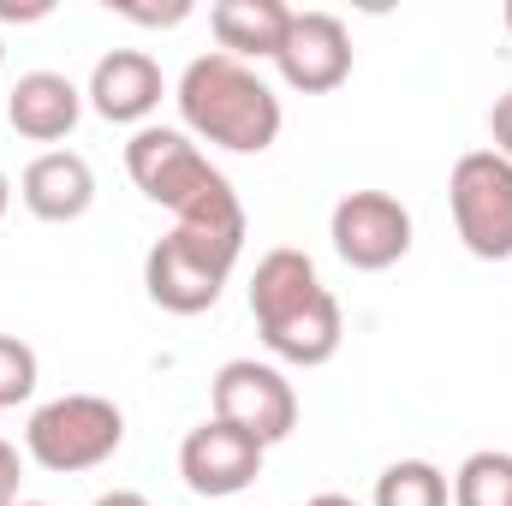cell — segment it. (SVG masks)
I'll use <instances>...</instances> for the list:
<instances>
[{"instance_id":"obj_1","label":"cell","mask_w":512,"mask_h":506,"mask_svg":"<svg viewBox=\"0 0 512 506\" xmlns=\"http://www.w3.org/2000/svg\"><path fill=\"white\" fill-rule=\"evenodd\" d=\"M126 173H131V185H137L155 209L173 215V227H191V233H209V239L245 245L251 221H245V203H239L233 179L197 149V137H191L185 126L131 131Z\"/></svg>"},{"instance_id":"obj_2","label":"cell","mask_w":512,"mask_h":506,"mask_svg":"<svg viewBox=\"0 0 512 506\" xmlns=\"http://www.w3.org/2000/svg\"><path fill=\"white\" fill-rule=\"evenodd\" d=\"M251 316L262 346L292 364V370H322L340 340H346V316H340V298L322 286L316 262L292 245L268 251L251 274Z\"/></svg>"},{"instance_id":"obj_3","label":"cell","mask_w":512,"mask_h":506,"mask_svg":"<svg viewBox=\"0 0 512 506\" xmlns=\"http://www.w3.org/2000/svg\"><path fill=\"white\" fill-rule=\"evenodd\" d=\"M173 102H179V120H185V131L197 143H215V149H233V155L274 149V137L286 126L280 96L268 90V78L256 66H245V60L221 54V48L197 54L179 72Z\"/></svg>"},{"instance_id":"obj_4","label":"cell","mask_w":512,"mask_h":506,"mask_svg":"<svg viewBox=\"0 0 512 506\" xmlns=\"http://www.w3.org/2000/svg\"><path fill=\"white\" fill-rule=\"evenodd\" d=\"M120 447H126V411L102 393H60V399L36 405L24 423V453L54 477L96 471Z\"/></svg>"},{"instance_id":"obj_5","label":"cell","mask_w":512,"mask_h":506,"mask_svg":"<svg viewBox=\"0 0 512 506\" xmlns=\"http://www.w3.org/2000/svg\"><path fill=\"white\" fill-rule=\"evenodd\" d=\"M245 245H227V239H209V233H191V227H173L167 239H155L143 256V292L149 304H161L167 316H203L221 304L233 268H239Z\"/></svg>"},{"instance_id":"obj_6","label":"cell","mask_w":512,"mask_h":506,"mask_svg":"<svg viewBox=\"0 0 512 506\" xmlns=\"http://www.w3.org/2000/svg\"><path fill=\"white\" fill-rule=\"evenodd\" d=\"M447 203L465 251L477 262H507L512 256V161L495 149H471L447 173Z\"/></svg>"},{"instance_id":"obj_7","label":"cell","mask_w":512,"mask_h":506,"mask_svg":"<svg viewBox=\"0 0 512 506\" xmlns=\"http://www.w3.org/2000/svg\"><path fill=\"white\" fill-rule=\"evenodd\" d=\"M209 399H215L221 423L245 429L262 447H274V441H286L298 429V393H292L286 370H274V364H256V358L221 364L215 381H209Z\"/></svg>"},{"instance_id":"obj_8","label":"cell","mask_w":512,"mask_h":506,"mask_svg":"<svg viewBox=\"0 0 512 506\" xmlns=\"http://www.w3.org/2000/svg\"><path fill=\"white\" fill-rule=\"evenodd\" d=\"M328 239L346 268L382 274L411 251V209L393 191H346L328 215Z\"/></svg>"},{"instance_id":"obj_9","label":"cell","mask_w":512,"mask_h":506,"mask_svg":"<svg viewBox=\"0 0 512 506\" xmlns=\"http://www.w3.org/2000/svg\"><path fill=\"white\" fill-rule=\"evenodd\" d=\"M262 459H268V447L251 441L245 429L221 423V417L197 423V429L179 441V477H185V489L203 495V501H233V495H245L256 477H262Z\"/></svg>"},{"instance_id":"obj_10","label":"cell","mask_w":512,"mask_h":506,"mask_svg":"<svg viewBox=\"0 0 512 506\" xmlns=\"http://www.w3.org/2000/svg\"><path fill=\"white\" fill-rule=\"evenodd\" d=\"M286 90L298 96H328L352 78V30L334 18V12H292L286 24V42L274 54Z\"/></svg>"},{"instance_id":"obj_11","label":"cell","mask_w":512,"mask_h":506,"mask_svg":"<svg viewBox=\"0 0 512 506\" xmlns=\"http://www.w3.org/2000/svg\"><path fill=\"white\" fill-rule=\"evenodd\" d=\"M90 108L108 120V126H149V114L161 108V96H167V78H161V66H155V54H143V48H108L102 60H96V72H90Z\"/></svg>"},{"instance_id":"obj_12","label":"cell","mask_w":512,"mask_h":506,"mask_svg":"<svg viewBox=\"0 0 512 506\" xmlns=\"http://www.w3.org/2000/svg\"><path fill=\"white\" fill-rule=\"evenodd\" d=\"M18 197L36 221L48 227H66V221H84L90 203H96V167L78 155V149H42L24 179H18Z\"/></svg>"},{"instance_id":"obj_13","label":"cell","mask_w":512,"mask_h":506,"mask_svg":"<svg viewBox=\"0 0 512 506\" xmlns=\"http://www.w3.org/2000/svg\"><path fill=\"white\" fill-rule=\"evenodd\" d=\"M6 120H12L18 137H30V143H60V137H72L78 120H84V90H78L66 72L36 66V72H24V78L12 84Z\"/></svg>"},{"instance_id":"obj_14","label":"cell","mask_w":512,"mask_h":506,"mask_svg":"<svg viewBox=\"0 0 512 506\" xmlns=\"http://www.w3.org/2000/svg\"><path fill=\"white\" fill-rule=\"evenodd\" d=\"M286 24H292V6L286 0H221V6H209V30H215L221 54H233L245 66L280 54Z\"/></svg>"},{"instance_id":"obj_15","label":"cell","mask_w":512,"mask_h":506,"mask_svg":"<svg viewBox=\"0 0 512 506\" xmlns=\"http://www.w3.org/2000/svg\"><path fill=\"white\" fill-rule=\"evenodd\" d=\"M370 506H453V483L429 459H393L376 477V501Z\"/></svg>"},{"instance_id":"obj_16","label":"cell","mask_w":512,"mask_h":506,"mask_svg":"<svg viewBox=\"0 0 512 506\" xmlns=\"http://www.w3.org/2000/svg\"><path fill=\"white\" fill-rule=\"evenodd\" d=\"M453 506H512V453L483 447L453 471Z\"/></svg>"},{"instance_id":"obj_17","label":"cell","mask_w":512,"mask_h":506,"mask_svg":"<svg viewBox=\"0 0 512 506\" xmlns=\"http://www.w3.org/2000/svg\"><path fill=\"white\" fill-rule=\"evenodd\" d=\"M36 381H42V364H36V352H30L18 334H0V411L24 405V399L36 393Z\"/></svg>"},{"instance_id":"obj_18","label":"cell","mask_w":512,"mask_h":506,"mask_svg":"<svg viewBox=\"0 0 512 506\" xmlns=\"http://www.w3.org/2000/svg\"><path fill=\"white\" fill-rule=\"evenodd\" d=\"M108 12H120L131 24H185L191 18V0H167V6H137V0H108Z\"/></svg>"},{"instance_id":"obj_19","label":"cell","mask_w":512,"mask_h":506,"mask_svg":"<svg viewBox=\"0 0 512 506\" xmlns=\"http://www.w3.org/2000/svg\"><path fill=\"white\" fill-rule=\"evenodd\" d=\"M18 483H24V459L12 441H0V506H18Z\"/></svg>"},{"instance_id":"obj_20","label":"cell","mask_w":512,"mask_h":506,"mask_svg":"<svg viewBox=\"0 0 512 506\" xmlns=\"http://www.w3.org/2000/svg\"><path fill=\"white\" fill-rule=\"evenodd\" d=\"M489 137H495L489 149L512 161V90H507V96H495V108H489Z\"/></svg>"},{"instance_id":"obj_21","label":"cell","mask_w":512,"mask_h":506,"mask_svg":"<svg viewBox=\"0 0 512 506\" xmlns=\"http://www.w3.org/2000/svg\"><path fill=\"white\" fill-rule=\"evenodd\" d=\"M48 12H54L48 0H30V6H18V0H0V18H18V24H24V18H48Z\"/></svg>"},{"instance_id":"obj_22","label":"cell","mask_w":512,"mask_h":506,"mask_svg":"<svg viewBox=\"0 0 512 506\" xmlns=\"http://www.w3.org/2000/svg\"><path fill=\"white\" fill-rule=\"evenodd\" d=\"M96 506H149V495H137V489H108Z\"/></svg>"},{"instance_id":"obj_23","label":"cell","mask_w":512,"mask_h":506,"mask_svg":"<svg viewBox=\"0 0 512 506\" xmlns=\"http://www.w3.org/2000/svg\"><path fill=\"white\" fill-rule=\"evenodd\" d=\"M304 506H358L352 495H316V501H304Z\"/></svg>"},{"instance_id":"obj_24","label":"cell","mask_w":512,"mask_h":506,"mask_svg":"<svg viewBox=\"0 0 512 506\" xmlns=\"http://www.w3.org/2000/svg\"><path fill=\"white\" fill-rule=\"evenodd\" d=\"M6 209H12V179L0 173V221H6Z\"/></svg>"},{"instance_id":"obj_25","label":"cell","mask_w":512,"mask_h":506,"mask_svg":"<svg viewBox=\"0 0 512 506\" xmlns=\"http://www.w3.org/2000/svg\"><path fill=\"white\" fill-rule=\"evenodd\" d=\"M501 18H507V30H512V0H507V12H501Z\"/></svg>"},{"instance_id":"obj_26","label":"cell","mask_w":512,"mask_h":506,"mask_svg":"<svg viewBox=\"0 0 512 506\" xmlns=\"http://www.w3.org/2000/svg\"><path fill=\"white\" fill-rule=\"evenodd\" d=\"M18 506H48V501H18Z\"/></svg>"},{"instance_id":"obj_27","label":"cell","mask_w":512,"mask_h":506,"mask_svg":"<svg viewBox=\"0 0 512 506\" xmlns=\"http://www.w3.org/2000/svg\"><path fill=\"white\" fill-rule=\"evenodd\" d=\"M0 60H6V42H0Z\"/></svg>"}]
</instances>
